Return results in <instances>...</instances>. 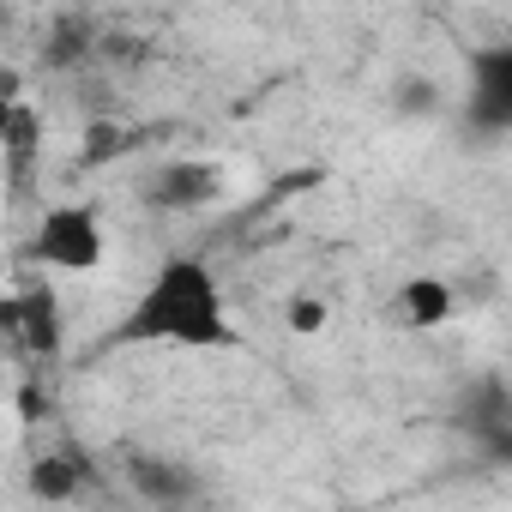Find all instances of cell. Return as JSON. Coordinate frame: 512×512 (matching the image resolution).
<instances>
[{"label":"cell","instance_id":"13","mask_svg":"<svg viewBox=\"0 0 512 512\" xmlns=\"http://www.w3.org/2000/svg\"><path fill=\"white\" fill-rule=\"evenodd\" d=\"M398 115H440V85L434 79H404L398 85Z\"/></svg>","mask_w":512,"mask_h":512},{"label":"cell","instance_id":"11","mask_svg":"<svg viewBox=\"0 0 512 512\" xmlns=\"http://www.w3.org/2000/svg\"><path fill=\"white\" fill-rule=\"evenodd\" d=\"M121 151H127V133H121L115 121H91V127H85V151H79V163H85V169H91V163H115Z\"/></svg>","mask_w":512,"mask_h":512},{"label":"cell","instance_id":"6","mask_svg":"<svg viewBox=\"0 0 512 512\" xmlns=\"http://www.w3.org/2000/svg\"><path fill=\"white\" fill-rule=\"evenodd\" d=\"M0 151H7V169H13V199H25L31 175H37V157H43V115L19 85H13L7 109H0Z\"/></svg>","mask_w":512,"mask_h":512},{"label":"cell","instance_id":"5","mask_svg":"<svg viewBox=\"0 0 512 512\" xmlns=\"http://www.w3.org/2000/svg\"><path fill=\"white\" fill-rule=\"evenodd\" d=\"M223 187H229L223 163H211V157H175V163H157L151 169L145 199L157 211H169V217H193V211H211L223 199Z\"/></svg>","mask_w":512,"mask_h":512},{"label":"cell","instance_id":"9","mask_svg":"<svg viewBox=\"0 0 512 512\" xmlns=\"http://www.w3.org/2000/svg\"><path fill=\"white\" fill-rule=\"evenodd\" d=\"M97 43H103V31H97V25H85V19H61V25L49 31V43H43V61H49V67H61V73H73L79 61H91V55H97Z\"/></svg>","mask_w":512,"mask_h":512},{"label":"cell","instance_id":"12","mask_svg":"<svg viewBox=\"0 0 512 512\" xmlns=\"http://www.w3.org/2000/svg\"><path fill=\"white\" fill-rule=\"evenodd\" d=\"M284 320H290V332H296V338H314V332H326L332 308H326L320 296H290V302H284Z\"/></svg>","mask_w":512,"mask_h":512},{"label":"cell","instance_id":"8","mask_svg":"<svg viewBox=\"0 0 512 512\" xmlns=\"http://www.w3.org/2000/svg\"><path fill=\"white\" fill-rule=\"evenodd\" d=\"M127 482H133L151 506H181V500L193 494V476H187V464H175V458H133V464H127Z\"/></svg>","mask_w":512,"mask_h":512},{"label":"cell","instance_id":"2","mask_svg":"<svg viewBox=\"0 0 512 512\" xmlns=\"http://www.w3.org/2000/svg\"><path fill=\"white\" fill-rule=\"evenodd\" d=\"M31 260L43 272H61V278H91L103 272L109 260V229H103V211L91 199H61L37 217L31 229Z\"/></svg>","mask_w":512,"mask_h":512},{"label":"cell","instance_id":"1","mask_svg":"<svg viewBox=\"0 0 512 512\" xmlns=\"http://www.w3.org/2000/svg\"><path fill=\"white\" fill-rule=\"evenodd\" d=\"M115 344H169V350H235L241 332L229 320L223 284L199 253H169L145 278L133 308L115 326Z\"/></svg>","mask_w":512,"mask_h":512},{"label":"cell","instance_id":"4","mask_svg":"<svg viewBox=\"0 0 512 512\" xmlns=\"http://www.w3.org/2000/svg\"><path fill=\"white\" fill-rule=\"evenodd\" d=\"M464 127L470 133H512V43H488L464 67Z\"/></svg>","mask_w":512,"mask_h":512},{"label":"cell","instance_id":"10","mask_svg":"<svg viewBox=\"0 0 512 512\" xmlns=\"http://www.w3.org/2000/svg\"><path fill=\"white\" fill-rule=\"evenodd\" d=\"M79 482H85V476H79V464H73V458H61V452H43V458L31 464V494H37V500H73V494H79Z\"/></svg>","mask_w":512,"mask_h":512},{"label":"cell","instance_id":"3","mask_svg":"<svg viewBox=\"0 0 512 512\" xmlns=\"http://www.w3.org/2000/svg\"><path fill=\"white\" fill-rule=\"evenodd\" d=\"M7 338L31 362H61V350H67V308H61V290L49 278H37V284L7 296Z\"/></svg>","mask_w":512,"mask_h":512},{"label":"cell","instance_id":"7","mask_svg":"<svg viewBox=\"0 0 512 512\" xmlns=\"http://www.w3.org/2000/svg\"><path fill=\"white\" fill-rule=\"evenodd\" d=\"M452 314H458V290H452L440 272H410V278L392 290V320H398L404 332H440Z\"/></svg>","mask_w":512,"mask_h":512}]
</instances>
